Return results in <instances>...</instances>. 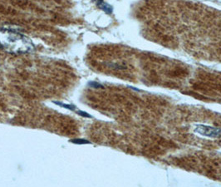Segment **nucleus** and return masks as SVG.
<instances>
[{
	"label": "nucleus",
	"mask_w": 221,
	"mask_h": 187,
	"mask_svg": "<svg viewBox=\"0 0 221 187\" xmlns=\"http://www.w3.org/2000/svg\"><path fill=\"white\" fill-rule=\"evenodd\" d=\"M0 49L13 54H25L33 52L34 44L28 37L19 32L18 29H0Z\"/></svg>",
	"instance_id": "f257e3e1"
},
{
	"label": "nucleus",
	"mask_w": 221,
	"mask_h": 187,
	"mask_svg": "<svg viewBox=\"0 0 221 187\" xmlns=\"http://www.w3.org/2000/svg\"><path fill=\"white\" fill-rule=\"evenodd\" d=\"M195 131L200 135L207 136V137L218 138V137L221 136V129L217 128V127H207L204 125H200V126H198Z\"/></svg>",
	"instance_id": "f03ea898"
},
{
	"label": "nucleus",
	"mask_w": 221,
	"mask_h": 187,
	"mask_svg": "<svg viewBox=\"0 0 221 187\" xmlns=\"http://www.w3.org/2000/svg\"><path fill=\"white\" fill-rule=\"evenodd\" d=\"M97 6L107 14H111L113 12V8L110 4L105 3L103 0H97Z\"/></svg>",
	"instance_id": "7ed1b4c3"
},
{
	"label": "nucleus",
	"mask_w": 221,
	"mask_h": 187,
	"mask_svg": "<svg viewBox=\"0 0 221 187\" xmlns=\"http://www.w3.org/2000/svg\"><path fill=\"white\" fill-rule=\"evenodd\" d=\"M55 104H57L59 106H62V107H63V108H67V109H68V110H71V111H76V107L75 106L73 105H69V104H65V103H63V102H61V101H53Z\"/></svg>",
	"instance_id": "20e7f679"
},
{
	"label": "nucleus",
	"mask_w": 221,
	"mask_h": 187,
	"mask_svg": "<svg viewBox=\"0 0 221 187\" xmlns=\"http://www.w3.org/2000/svg\"><path fill=\"white\" fill-rule=\"evenodd\" d=\"M70 142L76 144V145H85V144H91V142L89 140H85V139H81V138H77V139H72L70 140Z\"/></svg>",
	"instance_id": "39448f33"
},
{
	"label": "nucleus",
	"mask_w": 221,
	"mask_h": 187,
	"mask_svg": "<svg viewBox=\"0 0 221 187\" xmlns=\"http://www.w3.org/2000/svg\"><path fill=\"white\" fill-rule=\"evenodd\" d=\"M88 84H89V86H90L91 88H103V86H102L101 84H100V83H98V82H90Z\"/></svg>",
	"instance_id": "423d86ee"
},
{
	"label": "nucleus",
	"mask_w": 221,
	"mask_h": 187,
	"mask_svg": "<svg viewBox=\"0 0 221 187\" xmlns=\"http://www.w3.org/2000/svg\"><path fill=\"white\" fill-rule=\"evenodd\" d=\"M77 114L78 115H80V116H81V117H87V118H92V116L91 115H89L88 113H87V112H85V111H77Z\"/></svg>",
	"instance_id": "0eeeda50"
},
{
	"label": "nucleus",
	"mask_w": 221,
	"mask_h": 187,
	"mask_svg": "<svg viewBox=\"0 0 221 187\" xmlns=\"http://www.w3.org/2000/svg\"><path fill=\"white\" fill-rule=\"evenodd\" d=\"M96 1H97V0H96Z\"/></svg>",
	"instance_id": "6e6552de"
}]
</instances>
